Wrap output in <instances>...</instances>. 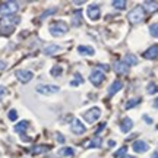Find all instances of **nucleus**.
I'll return each mask as SVG.
<instances>
[{
	"label": "nucleus",
	"instance_id": "obj_36",
	"mask_svg": "<svg viewBox=\"0 0 158 158\" xmlns=\"http://www.w3.org/2000/svg\"><path fill=\"white\" fill-rule=\"evenodd\" d=\"M6 66H7V63L3 62V60H0V70H3V69H6Z\"/></svg>",
	"mask_w": 158,
	"mask_h": 158
},
{
	"label": "nucleus",
	"instance_id": "obj_35",
	"mask_svg": "<svg viewBox=\"0 0 158 158\" xmlns=\"http://www.w3.org/2000/svg\"><path fill=\"white\" fill-rule=\"evenodd\" d=\"M57 141L60 142V143H63V142H64V138H63V135H60V133H57Z\"/></svg>",
	"mask_w": 158,
	"mask_h": 158
},
{
	"label": "nucleus",
	"instance_id": "obj_34",
	"mask_svg": "<svg viewBox=\"0 0 158 158\" xmlns=\"http://www.w3.org/2000/svg\"><path fill=\"white\" fill-rule=\"evenodd\" d=\"M126 151H127V148H122L120 151H117V152H114V157H120V155H123V154H126Z\"/></svg>",
	"mask_w": 158,
	"mask_h": 158
},
{
	"label": "nucleus",
	"instance_id": "obj_23",
	"mask_svg": "<svg viewBox=\"0 0 158 158\" xmlns=\"http://www.w3.org/2000/svg\"><path fill=\"white\" fill-rule=\"evenodd\" d=\"M47 151H48V147H47V145H38V147H34L32 149H31V152L34 154V155H37V154L47 152Z\"/></svg>",
	"mask_w": 158,
	"mask_h": 158
},
{
	"label": "nucleus",
	"instance_id": "obj_16",
	"mask_svg": "<svg viewBox=\"0 0 158 158\" xmlns=\"http://www.w3.org/2000/svg\"><path fill=\"white\" fill-rule=\"evenodd\" d=\"M78 51L81 54H84V56H94V48L92 47H88V45H79L78 47Z\"/></svg>",
	"mask_w": 158,
	"mask_h": 158
},
{
	"label": "nucleus",
	"instance_id": "obj_37",
	"mask_svg": "<svg viewBox=\"0 0 158 158\" xmlns=\"http://www.w3.org/2000/svg\"><path fill=\"white\" fill-rule=\"evenodd\" d=\"M116 145V142L114 141H108V147H114Z\"/></svg>",
	"mask_w": 158,
	"mask_h": 158
},
{
	"label": "nucleus",
	"instance_id": "obj_17",
	"mask_svg": "<svg viewBox=\"0 0 158 158\" xmlns=\"http://www.w3.org/2000/svg\"><path fill=\"white\" fill-rule=\"evenodd\" d=\"M62 48L59 47V45L56 44H50V45H47L44 48V54H47V56H53L54 53H57V51H60Z\"/></svg>",
	"mask_w": 158,
	"mask_h": 158
},
{
	"label": "nucleus",
	"instance_id": "obj_3",
	"mask_svg": "<svg viewBox=\"0 0 158 158\" xmlns=\"http://www.w3.org/2000/svg\"><path fill=\"white\" fill-rule=\"evenodd\" d=\"M19 9V5L16 2H5L0 5V13L2 15H12Z\"/></svg>",
	"mask_w": 158,
	"mask_h": 158
},
{
	"label": "nucleus",
	"instance_id": "obj_30",
	"mask_svg": "<svg viewBox=\"0 0 158 158\" xmlns=\"http://www.w3.org/2000/svg\"><path fill=\"white\" fill-rule=\"evenodd\" d=\"M9 118H10L12 122H15V120H16L18 118V111L16 110H10V111H9Z\"/></svg>",
	"mask_w": 158,
	"mask_h": 158
},
{
	"label": "nucleus",
	"instance_id": "obj_24",
	"mask_svg": "<svg viewBox=\"0 0 158 158\" xmlns=\"http://www.w3.org/2000/svg\"><path fill=\"white\" fill-rule=\"evenodd\" d=\"M111 5H113V7H116V9H118V10H122V9L126 7V2H124V0H114Z\"/></svg>",
	"mask_w": 158,
	"mask_h": 158
},
{
	"label": "nucleus",
	"instance_id": "obj_10",
	"mask_svg": "<svg viewBox=\"0 0 158 158\" xmlns=\"http://www.w3.org/2000/svg\"><path fill=\"white\" fill-rule=\"evenodd\" d=\"M148 149H149V147H148L147 142H143V141H136L135 143H133V151H135V152H138V154L147 152Z\"/></svg>",
	"mask_w": 158,
	"mask_h": 158
},
{
	"label": "nucleus",
	"instance_id": "obj_27",
	"mask_svg": "<svg viewBox=\"0 0 158 158\" xmlns=\"http://www.w3.org/2000/svg\"><path fill=\"white\" fill-rule=\"evenodd\" d=\"M145 6L149 12H154L158 9V3H155V2H145Z\"/></svg>",
	"mask_w": 158,
	"mask_h": 158
},
{
	"label": "nucleus",
	"instance_id": "obj_20",
	"mask_svg": "<svg viewBox=\"0 0 158 158\" xmlns=\"http://www.w3.org/2000/svg\"><path fill=\"white\" fill-rule=\"evenodd\" d=\"M123 63H126L127 66H135V64H138V57L133 54H127V56H124Z\"/></svg>",
	"mask_w": 158,
	"mask_h": 158
},
{
	"label": "nucleus",
	"instance_id": "obj_1",
	"mask_svg": "<svg viewBox=\"0 0 158 158\" xmlns=\"http://www.w3.org/2000/svg\"><path fill=\"white\" fill-rule=\"evenodd\" d=\"M68 25L62 21H59V22H54L50 25V34L53 37H63V35L68 32Z\"/></svg>",
	"mask_w": 158,
	"mask_h": 158
},
{
	"label": "nucleus",
	"instance_id": "obj_19",
	"mask_svg": "<svg viewBox=\"0 0 158 158\" xmlns=\"http://www.w3.org/2000/svg\"><path fill=\"white\" fill-rule=\"evenodd\" d=\"M29 123L27 122V120H22V122H19V123L15 126V132H18V133H23L25 130L28 129Z\"/></svg>",
	"mask_w": 158,
	"mask_h": 158
},
{
	"label": "nucleus",
	"instance_id": "obj_12",
	"mask_svg": "<svg viewBox=\"0 0 158 158\" xmlns=\"http://www.w3.org/2000/svg\"><path fill=\"white\" fill-rule=\"evenodd\" d=\"M114 70L117 72V73H120V75H124V73H127L129 72V66L126 64V63H123V62H117V63H114Z\"/></svg>",
	"mask_w": 158,
	"mask_h": 158
},
{
	"label": "nucleus",
	"instance_id": "obj_8",
	"mask_svg": "<svg viewBox=\"0 0 158 158\" xmlns=\"http://www.w3.org/2000/svg\"><path fill=\"white\" fill-rule=\"evenodd\" d=\"M104 78H106V76H104V73H102L101 70H94V72L89 75V81L95 85V86L101 85V82L104 81Z\"/></svg>",
	"mask_w": 158,
	"mask_h": 158
},
{
	"label": "nucleus",
	"instance_id": "obj_2",
	"mask_svg": "<svg viewBox=\"0 0 158 158\" xmlns=\"http://www.w3.org/2000/svg\"><path fill=\"white\" fill-rule=\"evenodd\" d=\"M143 18H145V12H143V7L142 6H136L133 10L129 12V15H127V19H129L132 23H139L143 21Z\"/></svg>",
	"mask_w": 158,
	"mask_h": 158
},
{
	"label": "nucleus",
	"instance_id": "obj_22",
	"mask_svg": "<svg viewBox=\"0 0 158 158\" xmlns=\"http://www.w3.org/2000/svg\"><path fill=\"white\" fill-rule=\"evenodd\" d=\"M73 149H72V148H62V149H60V151H59V155H60V157H68V158H70V157H73Z\"/></svg>",
	"mask_w": 158,
	"mask_h": 158
},
{
	"label": "nucleus",
	"instance_id": "obj_15",
	"mask_svg": "<svg viewBox=\"0 0 158 158\" xmlns=\"http://www.w3.org/2000/svg\"><path fill=\"white\" fill-rule=\"evenodd\" d=\"M122 86H123V84L120 81H114L113 84L110 85V88H108V95H114L118 89H122Z\"/></svg>",
	"mask_w": 158,
	"mask_h": 158
},
{
	"label": "nucleus",
	"instance_id": "obj_32",
	"mask_svg": "<svg viewBox=\"0 0 158 158\" xmlns=\"http://www.w3.org/2000/svg\"><path fill=\"white\" fill-rule=\"evenodd\" d=\"M54 12H56V7H53V9H48V10H45V13H43V15H41V19H44L45 16H48V15L54 13Z\"/></svg>",
	"mask_w": 158,
	"mask_h": 158
},
{
	"label": "nucleus",
	"instance_id": "obj_33",
	"mask_svg": "<svg viewBox=\"0 0 158 158\" xmlns=\"http://www.w3.org/2000/svg\"><path fill=\"white\" fill-rule=\"evenodd\" d=\"M12 29H13V27H2V32L3 34H10Z\"/></svg>",
	"mask_w": 158,
	"mask_h": 158
},
{
	"label": "nucleus",
	"instance_id": "obj_5",
	"mask_svg": "<svg viewBox=\"0 0 158 158\" xmlns=\"http://www.w3.org/2000/svg\"><path fill=\"white\" fill-rule=\"evenodd\" d=\"M100 114H101V110L98 107H92L89 108L86 113H84V118L88 122V123H94L97 118L100 117Z\"/></svg>",
	"mask_w": 158,
	"mask_h": 158
},
{
	"label": "nucleus",
	"instance_id": "obj_6",
	"mask_svg": "<svg viewBox=\"0 0 158 158\" xmlns=\"http://www.w3.org/2000/svg\"><path fill=\"white\" fill-rule=\"evenodd\" d=\"M16 78L19 79V82L22 84H27L31 79L34 78V73L31 70H16Z\"/></svg>",
	"mask_w": 158,
	"mask_h": 158
},
{
	"label": "nucleus",
	"instance_id": "obj_11",
	"mask_svg": "<svg viewBox=\"0 0 158 158\" xmlns=\"http://www.w3.org/2000/svg\"><path fill=\"white\" fill-rule=\"evenodd\" d=\"M143 57L148 59V60H154V59H157L158 57V45H152V47H149V48L143 53Z\"/></svg>",
	"mask_w": 158,
	"mask_h": 158
},
{
	"label": "nucleus",
	"instance_id": "obj_21",
	"mask_svg": "<svg viewBox=\"0 0 158 158\" xmlns=\"http://www.w3.org/2000/svg\"><path fill=\"white\" fill-rule=\"evenodd\" d=\"M101 143H102L101 138L95 136V138H94L92 141H89L88 143H86V147H88V148H100V147H101Z\"/></svg>",
	"mask_w": 158,
	"mask_h": 158
},
{
	"label": "nucleus",
	"instance_id": "obj_29",
	"mask_svg": "<svg viewBox=\"0 0 158 158\" xmlns=\"http://www.w3.org/2000/svg\"><path fill=\"white\" fill-rule=\"evenodd\" d=\"M139 101H141L139 98H136V100H129V101L126 102V106H124V107L129 110V108H132V107H135V106H138V104H139Z\"/></svg>",
	"mask_w": 158,
	"mask_h": 158
},
{
	"label": "nucleus",
	"instance_id": "obj_14",
	"mask_svg": "<svg viewBox=\"0 0 158 158\" xmlns=\"http://www.w3.org/2000/svg\"><path fill=\"white\" fill-rule=\"evenodd\" d=\"M7 23H10V27H15L19 23V18L18 16H6L3 18V21H2V27H6Z\"/></svg>",
	"mask_w": 158,
	"mask_h": 158
},
{
	"label": "nucleus",
	"instance_id": "obj_31",
	"mask_svg": "<svg viewBox=\"0 0 158 158\" xmlns=\"http://www.w3.org/2000/svg\"><path fill=\"white\" fill-rule=\"evenodd\" d=\"M6 94H7V91H6V88H5V86H2V85H0V101H2V100H3V98L6 97Z\"/></svg>",
	"mask_w": 158,
	"mask_h": 158
},
{
	"label": "nucleus",
	"instance_id": "obj_7",
	"mask_svg": "<svg viewBox=\"0 0 158 158\" xmlns=\"http://www.w3.org/2000/svg\"><path fill=\"white\" fill-rule=\"evenodd\" d=\"M86 15H88V18H89L91 21H97V19L100 18V15H101V9L97 5H91L89 7L86 9Z\"/></svg>",
	"mask_w": 158,
	"mask_h": 158
},
{
	"label": "nucleus",
	"instance_id": "obj_4",
	"mask_svg": "<svg viewBox=\"0 0 158 158\" xmlns=\"http://www.w3.org/2000/svg\"><path fill=\"white\" fill-rule=\"evenodd\" d=\"M37 92L43 94V95H53V94L59 92V86H56V85H38Z\"/></svg>",
	"mask_w": 158,
	"mask_h": 158
},
{
	"label": "nucleus",
	"instance_id": "obj_28",
	"mask_svg": "<svg viewBox=\"0 0 158 158\" xmlns=\"http://www.w3.org/2000/svg\"><path fill=\"white\" fill-rule=\"evenodd\" d=\"M149 32H151L152 37L158 38V23H152V25L149 27Z\"/></svg>",
	"mask_w": 158,
	"mask_h": 158
},
{
	"label": "nucleus",
	"instance_id": "obj_18",
	"mask_svg": "<svg viewBox=\"0 0 158 158\" xmlns=\"http://www.w3.org/2000/svg\"><path fill=\"white\" fill-rule=\"evenodd\" d=\"M82 23V12L78 10L73 13V16H72V25L73 27H79Z\"/></svg>",
	"mask_w": 158,
	"mask_h": 158
},
{
	"label": "nucleus",
	"instance_id": "obj_39",
	"mask_svg": "<svg viewBox=\"0 0 158 158\" xmlns=\"http://www.w3.org/2000/svg\"><path fill=\"white\" fill-rule=\"evenodd\" d=\"M154 106H155V107L158 108V100H155V102H154Z\"/></svg>",
	"mask_w": 158,
	"mask_h": 158
},
{
	"label": "nucleus",
	"instance_id": "obj_40",
	"mask_svg": "<svg viewBox=\"0 0 158 158\" xmlns=\"http://www.w3.org/2000/svg\"><path fill=\"white\" fill-rule=\"evenodd\" d=\"M123 158H133V157H130V155H124Z\"/></svg>",
	"mask_w": 158,
	"mask_h": 158
},
{
	"label": "nucleus",
	"instance_id": "obj_26",
	"mask_svg": "<svg viewBox=\"0 0 158 158\" xmlns=\"http://www.w3.org/2000/svg\"><path fill=\"white\" fill-rule=\"evenodd\" d=\"M147 91H148V94H157V92H158V85H157V84H154V82L148 84Z\"/></svg>",
	"mask_w": 158,
	"mask_h": 158
},
{
	"label": "nucleus",
	"instance_id": "obj_13",
	"mask_svg": "<svg viewBox=\"0 0 158 158\" xmlns=\"http://www.w3.org/2000/svg\"><path fill=\"white\" fill-rule=\"evenodd\" d=\"M132 127H133V122H132L129 117H126V118H123V120H122V124H120V129H122V132L127 133V132H130V130H132Z\"/></svg>",
	"mask_w": 158,
	"mask_h": 158
},
{
	"label": "nucleus",
	"instance_id": "obj_38",
	"mask_svg": "<svg viewBox=\"0 0 158 158\" xmlns=\"http://www.w3.org/2000/svg\"><path fill=\"white\" fill-rule=\"evenodd\" d=\"M151 158H158V151H155V152L152 154V157H151Z\"/></svg>",
	"mask_w": 158,
	"mask_h": 158
},
{
	"label": "nucleus",
	"instance_id": "obj_9",
	"mask_svg": "<svg viewBox=\"0 0 158 158\" xmlns=\"http://www.w3.org/2000/svg\"><path fill=\"white\" fill-rule=\"evenodd\" d=\"M70 129H72V132H73L75 135H82V133H85L86 127H85L84 124L79 122L78 118H75L73 122H72V126H70Z\"/></svg>",
	"mask_w": 158,
	"mask_h": 158
},
{
	"label": "nucleus",
	"instance_id": "obj_25",
	"mask_svg": "<svg viewBox=\"0 0 158 158\" xmlns=\"http://www.w3.org/2000/svg\"><path fill=\"white\" fill-rule=\"evenodd\" d=\"M62 72H63L62 66H54V68L50 70V75L51 76H54V78H57V76H60V75H62Z\"/></svg>",
	"mask_w": 158,
	"mask_h": 158
}]
</instances>
